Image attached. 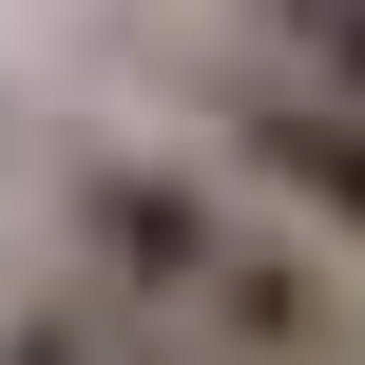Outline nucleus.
<instances>
[{
  "label": "nucleus",
  "mask_w": 365,
  "mask_h": 365,
  "mask_svg": "<svg viewBox=\"0 0 365 365\" xmlns=\"http://www.w3.org/2000/svg\"><path fill=\"white\" fill-rule=\"evenodd\" d=\"M58 289L173 365H365V269L308 250L289 212H250L192 135L58 154Z\"/></svg>",
  "instance_id": "1"
},
{
  "label": "nucleus",
  "mask_w": 365,
  "mask_h": 365,
  "mask_svg": "<svg viewBox=\"0 0 365 365\" xmlns=\"http://www.w3.org/2000/svg\"><path fill=\"white\" fill-rule=\"evenodd\" d=\"M192 154L250 192V212H289L308 250H346L365 269V115L327 96V77H289V58H192Z\"/></svg>",
  "instance_id": "2"
},
{
  "label": "nucleus",
  "mask_w": 365,
  "mask_h": 365,
  "mask_svg": "<svg viewBox=\"0 0 365 365\" xmlns=\"http://www.w3.org/2000/svg\"><path fill=\"white\" fill-rule=\"evenodd\" d=\"M250 58H289V77H327L365 115V0H250Z\"/></svg>",
  "instance_id": "3"
}]
</instances>
